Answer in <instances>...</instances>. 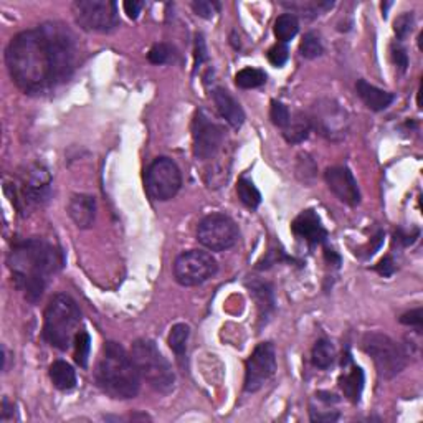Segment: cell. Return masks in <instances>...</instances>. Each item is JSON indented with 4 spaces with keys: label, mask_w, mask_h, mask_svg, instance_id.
I'll list each match as a JSON object with an SVG mask.
<instances>
[{
    "label": "cell",
    "mask_w": 423,
    "mask_h": 423,
    "mask_svg": "<svg viewBox=\"0 0 423 423\" xmlns=\"http://www.w3.org/2000/svg\"><path fill=\"white\" fill-rule=\"evenodd\" d=\"M190 336V327L187 324H175L172 329H170L169 334V346L170 349L175 352L180 364H184L185 354H187V342Z\"/></svg>",
    "instance_id": "22"
},
{
    "label": "cell",
    "mask_w": 423,
    "mask_h": 423,
    "mask_svg": "<svg viewBox=\"0 0 423 423\" xmlns=\"http://www.w3.org/2000/svg\"><path fill=\"white\" fill-rule=\"evenodd\" d=\"M357 94L366 106L372 111H384L389 108L394 101V94L389 92H384V89L374 87V84L367 83L366 79H359L356 84Z\"/></svg>",
    "instance_id": "18"
},
{
    "label": "cell",
    "mask_w": 423,
    "mask_h": 423,
    "mask_svg": "<svg viewBox=\"0 0 423 423\" xmlns=\"http://www.w3.org/2000/svg\"><path fill=\"white\" fill-rule=\"evenodd\" d=\"M375 270L379 271L380 275L390 276V275L395 271V265H394V261H392L390 256H387V258H384V260L380 261L379 265H377V268H375Z\"/></svg>",
    "instance_id": "39"
},
{
    "label": "cell",
    "mask_w": 423,
    "mask_h": 423,
    "mask_svg": "<svg viewBox=\"0 0 423 423\" xmlns=\"http://www.w3.org/2000/svg\"><path fill=\"white\" fill-rule=\"evenodd\" d=\"M362 349L374 361L377 374L382 379H394L407 366V356L392 337L382 332H367L362 339Z\"/></svg>",
    "instance_id": "6"
},
{
    "label": "cell",
    "mask_w": 423,
    "mask_h": 423,
    "mask_svg": "<svg viewBox=\"0 0 423 423\" xmlns=\"http://www.w3.org/2000/svg\"><path fill=\"white\" fill-rule=\"evenodd\" d=\"M300 30V22L293 13H283L276 18L275 22V35L281 43L290 42L291 38L296 37Z\"/></svg>",
    "instance_id": "23"
},
{
    "label": "cell",
    "mask_w": 423,
    "mask_h": 423,
    "mask_svg": "<svg viewBox=\"0 0 423 423\" xmlns=\"http://www.w3.org/2000/svg\"><path fill=\"white\" fill-rule=\"evenodd\" d=\"M89 351H92V337L87 331H79L75 337V361L83 369L88 367Z\"/></svg>",
    "instance_id": "27"
},
{
    "label": "cell",
    "mask_w": 423,
    "mask_h": 423,
    "mask_svg": "<svg viewBox=\"0 0 423 423\" xmlns=\"http://www.w3.org/2000/svg\"><path fill=\"white\" fill-rule=\"evenodd\" d=\"M251 291H253L255 298L258 300L260 303V308L266 309H273V295H271V291L266 288V285H261V283H255L251 286Z\"/></svg>",
    "instance_id": "31"
},
{
    "label": "cell",
    "mask_w": 423,
    "mask_h": 423,
    "mask_svg": "<svg viewBox=\"0 0 423 423\" xmlns=\"http://www.w3.org/2000/svg\"><path fill=\"white\" fill-rule=\"evenodd\" d=\"M238 226L230 216L224 214L207 215L200 221L197 238L205 248L211 251H225L238 241Z\"/></svg>",
    "instance_id": "11"
},
{
    "label": "cell",
    "mask_w": 423,
    "mask_h": 423,
    "mask_svg": "<svg viewBox=\"0 0 423 423\" xmlns=\"http://www.w3.org/2000/svg\"><path fill=\"white\" fill-rule=\"evenodd\" d=\"M73 15L79 27L88 32H109L118 25V9L111 0H78Z\"/></svg>",
    "instance_id": "10"
},
{
    "label": "cell",
    "mask_w": 423,
    "mask_h": 423,
    "mask_svg": "<svg viewBox=\"0 0 423 423\" xmlns=\"http://www.w3.org/2000/svg\"><path fill=\"white\" fill-rule=\"evenodd\" d=\"M311 128L313 126H311L308 116L301 113V111H296V113L290 114L288 124L283 128V136L290 144H300L304 139H308Z\"/></svg>",
    "instance_id": "19"
},
{
    "label": "cell",
    "mask_w": 423,
    "mask_h": 423,
    "mask_svg": "<svg viewBox=\"0 0 423 423\" xmlns=\"http://www.w3.org/2000/svg\"><path fill=\"white\" fill-rule=\"evenodd\" d=\"M82 313L78 304L68 295H55L45 309L43 337L50 346L60 351L70 349L79 332Z\"/></svg>",
    "instance_id": "4"
},
{
    "label": "cell",
    "mask_w": 423,
    "mask_h": 423,
    "mask_svg": "<svg viewBox=\"0 0 423 423\" xmlns=\"http://www.w3.org/2000/svg\"><path fill=\"white\" fill-rule=\"evenodd\" d=\"M194 154L197 159H214L225 141V131L205 111H197L192 121Z\"/></svg>",
    "instance_id": "12"
},
{
    "label": "cell",
    "mask_w": 423,
    "mask_h": 423,
    "mask_svg": "<svg viewBox=\"0 0 423 423\" xmlns=\"http://www.w3.org/2000/svg\"><path fill=\"white\" fill-rule=\"evenodd\" d=\"M336 359L334 346L329 341L321 339L317 341L313 347V364L319 369H327L332 366V362Z\"/></svg>",
    "instance_id": "24"
},
{
    "label": "cell",
    "mask_w": 423,
    "mask_h": 423,
    "mask_svg": "<svg viewBox=\"0 0 423 423\" xmlns=\"http://www.w3.org/2000/svg\"><path fill=\"white\" fill-rule=\"evenodd\" d=\"M412 28H414V15H412V12L410 13L407 12L404 15H400V17L395 20V28L394 30H395L397 37H399L400 40L409 37Z\"/></svg>",
    "instance_id": "33"
},
{
    "label": "cell",
    "mask_w": 423,
    "mask_h": 423,
    "mask_svg": "<svg viewBox=\"0 0 423 423\" xmlns=\"http://www.w3.org/2000/svg\"><path fill=\"white\" fill-rule=\"evenodd\" d=\"M392 57H394V62L397 67H399L402 72H405L407 67H409V57H407L405 50L404 48H394V52H392Z\"/></svg>",
    "instance_id": "38"
},
{
    "label": "cell",
    "mask_w": 423,
    "mask_h": 423,
    "mask_svg": "<svg viewBox=\"0 0 423 423\" xmlns=\"http://www.w3.org/2000/svg\"><path fill=\"white\" fill-rule=\"evenodd\" d=\"M68 215L78 229H89L97 216V200L87 194L72 195L68 202Z\"/></svg>",
    "instance_id": "16"
},
{
    "label": "cell",
    "mask_w": 423,
    "mask_h": 423,
    "mask_svg": "<svg viewBox=\"0 0 423 423\" xmlns=\"http://www.w3.org/2000/svg\"><path fill=\"white\" fill-rule=\"evenodd\" d=\"M219 265L214 256L202 250H189L175 260L174 278L182 286H199L214 278Z\"/></svg>",
    "instance_id": "9"
},
{
    "label": "cell",
    "mask_w": 423,
    "mask_h": 423,
    "mask_svg": "<svg viewBox=\"0 0 423 423\" xmlns=\"http://www.w3.org/2000/svg\"><path fill=\"white\" fill-rule=\"evenodd\" d=\"M194 12L202 18H211L219 12L220 4L219 2H209V0H194L192 2Z\"/></svg>",
    "instance_id": "32"
},
{
    "label": "cell",
    "mask_w": 423,
    "mask_h": 423,
    "mask_svg": "<svg viewBox=\"0 0 423 423\" xmlns=\"http://www.w3.org/2000/svg\"><path fill=\"white\" fill-rule=\"evenodd\" d=\"M276 352L271 342H261L256 346L253 354L246 361L245 390L256 392L275 375Z\"/></svg>",
    "instance_id": "13"
},
{
    "label": "cell",
    "mask_w": 423,
    "mask_h": 423,
    "mask_svg": "<svg viewBox=\"0 0 423 423\" xmlns=\"http://www.w3.org/2000/svg\"><path fill=\"white\" fill-rule=\"evenodd\" d=\"M236 194L241 202H243L248 209H256L261 204V194L260 190L255 187V184L250 179L241 177L236 185Z\"/></svg>",
    "instance_id": "25"
},
{
    "label": "cell",
    "mask_w": 423,
    "mask_h": 423,
    "mask_svg": "<svg viewBox=\"0 0 423 423\" xmlns=\"http://www.w3.org/2000/svg\"><path fill=\"white\" fill-rule=\"evenodd\" d=\"M214 103L219 109L221 118L229 123L234 129L241 128V124L245 123V113L241 109L238 101L231 97V94L224 88L214 89Z\"/></svg>",
    "instance_id": "17"
},
{
    "label": "cell",
    "mask_w": 423,
    "mask_h": 423,
    "mask_svg": "<svg viewBox=\"0 0 423 423\" xmlns=\"http://www.w3.org/2000/svg\"><path fill=\"white\" fill-rule=\"evenodd\" d=\"M290 109L286 108L283 103L280 101H271V109H270V118L273 121L275 126L283 129L290 121Z\"/></svg>",
    "instance_id": "30"
},
{
    "label": "cell",
    "mask_w": 423,
    "mask_h": 423,
    "mask_svg": "<svg viewBox=\"0 0 423 423\" xmlns=\"http://www.w3.org/2000/svg\"><path fill=\"white\" fill-rule=\"evenodd\" d=\"M131 359H133L139 375L160 394H169L174 389L175 374L170 367L169 361L158 349L153 341L139 339L133 344L131 349Z\"/></svg>",
    "instance_id": "5"
},
{
    "label": "cell",
    "mask_w": 423,
    "mask_h": 423,
    "mask_svg": "<svg viewBox=\"0 0 423 423\" xmlns=\"http://www.w3.org/2000/svg\"><path fill=\"white\" fill-rule=\"evenodd\" d=\"M63 263L62 253L42 238H28L13 245L9 256L15 286L30 303L42 298L47 280Z\"/></svg>",
    "instance_id": "2"
},
{
    "label": "cell",
    "mask_w": 423,
    "mask_h": 423,
    "mask_svg": "<svg viewBox=\"0 0 423 423\" xmlns=\"http://www.w3.org/2000/svg\"><path fill=\"white\" fill-rule=\"evenodd\" d=\"M339 419V414L337 412H311V420L313 422H336Z\"/></svg>",
    "instance_id": "40"
},
{
    "label": "cell",
    "mask_w": 423,
    "mask_h": 423,
    "mask_svg": "<svg viewBox=\"0 0 423 423\" xmlns=\"http://www.w3.org/2000/svg\"><path fill=\"white\" fill-rule=\"evenodd\" d=\"M291 229L298 238L308 241L311 245L322 243L327 236L324 226L321 225L319 216L314 214V210H306L300 216H296Z\"/></svg>",
    "instance_id": "15"
},
{
    "label": "cell",
    "mask_w": 423,
    "mask_h": 423,
    "mask_svg": "<svg viewBox=\"0 0 423 423\" xmlns=\"http://www.w3.org/2000/svg\"><path fill=\"white\" fill-rule=\"evenodd\" d=\"M148 58L153 65L169 63L170 58H172V48H170L169 45H165V43H158L149 50Z\"/></svg>",
    "instance_id": "29"
},
{
    "label": "cell",
    "mask_w": 423,
    "mask_h": 423,
    "mask_svg": "<svg viewBox=\"0 0 423 423\" xmlns=\"http://www.w3.org/2000/svg\"><path fill=\"white\" fill-rule=\"evenodd\" d=\"M422 319H423V314H422V308H417V309H412L409 313H405L404 316L400 317V322L402 324H407V326H414V327H422Z\"/></svg>",
    "instance_id": "35"
},
{
    "label": "cell",
    "mask_w": 423,
    "mask_h": 423,
    "mask_svg": "<svg viewBox=\"0 0 423 423\" xmlns=\"http://www.w3.org/2000/svg\"><path fill=\"white\" fill-rule=\"evenodd\" d=\"M50 379L57 389L65 392L75 389V385H77V374H75L73 367L65 361L53 362L50 367Z\"/></svg>",
    "instance_id": "20"
},
{
    "label": "cell",
    "mask_w": 423,
    "mask_h": 423,
    "mask_svg": "<svg viewBox=\"0 0 423 423\" xmlns=\"http://www.w3.org/2000/svg\"><path fill=\"white\" fill-rule=\"evenodd\" d=\"M9 73L25 93H47L68 82L78 63L75 35L62 23L50 22L25 30L5 52Z\"/></svg>",
    "instance_id": "1"
},
{
    "label": "cell",
    "mask_w": 423,
    "mask_h": 423,
    "mask_svg": "<svg viewBox=\"0 0 423 423\" xmlns=\"http://www.w3.org/2000/svg\"><path fill=\"white\" fill-rule=\"evenodd\" d=\"M324 255H326V260H327V261H331L332 265L339 266V263H341V258H339V256H337V255L334 253V251L329 250V248H326V253H324Z\"/></svg>",
    "instance_id": "41"
},
{
    "label": "cell",
    "mask_w": 423,
    "mask_h": 423,
    "mask_svg": "<svg viewBox=\"0 0 423 423\" xmlns=\"http://www.w3.org/2000/svg\"><path fill=\"white\" fill-rule=\"evenodd\" d=\"M97 384L113 399H134L141 389V375L133 359L118 342H106L94 370Z\"/></svg>",
    "instance_id": "3"
},
{
    "label": "cell",
    "mask_w": 423,
    "mask_h": 423,
    "mask_svg": "<svg viewBox=\"0 0 423 423\" xmlns=\"http://www.w3.org/2000/svg\"><path fill=\"white\" fill-rule=\"evenodd\" d=\"M339 385L347 399L357 404L361 400L362 389H364V372L361 367H352L351 372L341 377Z\"/></svg>",
    "instance_id": "21"
},
{
    "label": "cell",
    "mask_w": 423,
    "mask_h": 423,
    "mask_svg": "<svg viewBox=\"0 0 423 423\" xmlns=\"http://www.w3.org/2000/svg\"><path fill=\"white\" fill-rule=\"evenodd\" d=\"M288 57H290V50L285 43L275 45V47L268 52L270 63L275 65V67H283V65L288 62Z\"/></svg>",
    "instance_id": "34"
},
{
    "label": "cell",
    "mask_w": 423,
    "mask_h": 423,
    "mask_svg": "<svg viewBox=\"0 0 423 423\" xmlns=\"http://www.w3.org/2000/svg\"><path fill=\"white\" fill-rule=\"evenodd\" d=\"M308 118L317 133L329 141H342L349 133V114L342 104L332 98H322L316 101Z\"/></svg>",
    "instance_id": "7"
},
{
    "label": "cell",
    "mask_w": 423,
    "mask_h": 423,
    "mask_svg": "<svg viewBox=\"0 0 423 423\" xmlns=\"http://www.w3.org/2000/svg\"><path fill=\"white\" fill-rule=\"evenodd\" d=\"M144 4L143 2H138V0H128V2H124V12L128 13L129 18L136 20L139 17L141 10H143Z\"/></svg>",
    "instance_id": "37"
},
{
    "label": "cell",
    "mask_w": 423,
    "mask_h": 423,
    "mask_svg": "<svg viewBox=\"0 0 423 423\" xmlns=\"http://www.w3.org/2000/svg\"><path fill=\"white\" fill-rule=\"evenodd\" d=\"M182 185V175L177 164L169 158H158L145 172V190L149 197L165 202L177 195Z\"/></svg>",
    "instance_id": "8"
},
{
    "label": "cell",
    "mask_w": 423,
    "mask_h": 423,
    "mask_svg": "<svg viewBox=\"0 0 423 423\" xmlns=\"http://www.w3.org/2000/svg\"><path fill=\"white\" fill-rule=\"evenodd\" d=\"M322 43H321V38L319 35L314 33V32H309L304 35L303 42L300 45V53L301 57L308 58V60H313L317 58L322 55Z\"/></svg>",
    "instance_id": "28"
},
{
    "label": "cell",
    "mask_w": 423,
    "mask_h": 423,
    "mask_svg": "<svg viewBox=\"0 0 423 423\" xmlns=\"http://www.w3.org/2000/svg\"><path fill=\"white\" fill-rule=\"evenodd\" d=\"M207 48H205V42L202 35H197V42H195V67H200L205 60H207Z\"/></svg>",
    "instance_id": "36"
},
{
    "label": "cell",
    "mask_w": 423,
    "mask_h": 423,
    "mask_svg": "<svg viewBox=\"0 0 423 423\" xmlns=\"http://www.w3.org/2000/svg\"><path fill=\"white\" fill-rule=\"evenodd\" d=\"M266 82V75L261 70L256 68H243L241 72L236 73L235 83L241 89H251L258 88Z\"/></svg>",
    "instance_id": "26"
},
{
    "label": "cell",
    "mask_w": 423,
    "mask_h": 423,
    "mask_svg": "<svg viewBox=\"0 0 423 423\" xmlns=\"http://www.w3.org/2000/svg\"><path fill=\"white\" fill-rule=\"evenodd\" d=\"M324 179L327 187L341 202L352 207L361 202V190L357 187L354 175L347 167H329L326 170Z\"/></svg>",
    "instance_id": "14"
}]
</instances>
